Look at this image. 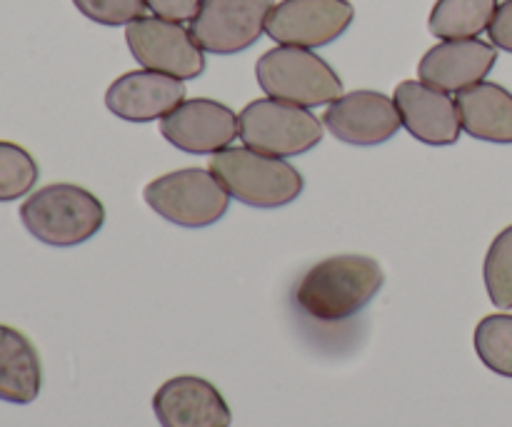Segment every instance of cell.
I'll use <instances>...</instances> for the list:
<instances>
[{
  "mask_svg": "<svg viewBox=\"0 0 512 427\" xmlns=\"http://www.w3.org/2000/svg\"><path fill=\"white\" fill-rule=\"evenodd\" d=\"M385 273L368 255H333L305 270L293 290V300L318 323H345L370 305L383 290Z\"/></svg>",
  "mask_w": 512,
  "mask_h": 427,
  "instance_id": "1",
  "label": "cell"
},
{
  "mask_svg": "<svg viewBox=\"0 0 512 427\" xmlns=\"http://www.w3.org/2000/svg\"><path fill=\"white\" fill-rule=\"evenodd\" d=\"M25 230L50 248H75L100 233L105 208L90 190L73 183H50L20 205Z\"/></svg>",
  "mask_w": 512,
  "mask_h": 427,
  "instance_id": "2",
  "label": "cell"
},
{
  "mask_svg": "<svg viewBox=\"0 0 512 427\" xmlns=\"http://www.w3.org/2000/svg\"><path fill=\"white\" fill-rule=\"evenodd\" d=\"M210 170L218 175L230 198L250 208H285L300 198L305 180L285 158L248 148H225L210 158Z\"/></svg>",
  "mask_w": 512,
  "mask_h": 427,
  "instance_id": "3",
  "label": "cell"
},
{
  "mask_svg": "<svg viewBox=\"0 0 512 427\" xmlns=\"http://www.w3.org/2000/svg\"><path fill=\"white\" fill-rule=\"evenodd\" d=\"M255 78L268 98L318 108L343 95V80L315 50L278 45L260 55Z\"/></svg>",
  "mask_w": 512,
  "mask_h": 427,
  "instance_id": "4",
  "label": "cell"
},
{
  "mask_svg": "<svg viewBox=\"0 0 512 427\" xmlns=\"http://www.w3.org/2000/svg\"><path fill=\"white\" fill-rule=\"evenodd\" d=\"M145 203L153 213L180 228H208L230 208V195L213 170L183 168L145 185Z\"/></svg>",
  "mask_w": 512,
  "mask_h": 427,
  "instance_id": "5",
  "label": "cell"
},
{
  "mask_svg": "<svg viewBox=\"0 0 512 427\" xmlns=\"http://www.w3.org/2000/svg\"><path fill=\"white\" fill-rule=\"evenodd\" d=\"M240 140L258 153L275 158H295L323 140V120L310 108L275 98H260L245 105L238 115Z\"/></svg>",
  "mask_w": 512,
  "mask_h": 427,
  "instance_id": "6",
  "label": "cell"
},
{
  "mask_svg": "<svg viewBox=\"0 0 512 427\" xmlns=\"http://www.w3.org/2000/svg\"><path fill=\"white\" fill-rule=\"evenodd\" d=\"M125 43L145 70L193 80L205 70V50L195 43L190 28L175 20L143 15L125 25Z\"/></svg>",
  "mask_w": 512,
  "mask_h": 427,
  "instance_id": "7",
  "label": "cell"
},
{
  "mask_svg": "<svg viewBox=\"0 0 512 427\" xmlns=\"http://www.w3.org/2000/svg\"><path fill=\"white\" fill-rule=\"evenodd\" d=\"M275 0H203L190 20L195 43L213 55H235L263 38Z\"/></svg>",
  "mask_w": 512,
  "mask_h": 427,
  "instance_id": "8",
  "label": "cell"
},
{
  "mask_svg": "<svg viewBox=\"0 0 512 427\" xmlns=\"http://www.w3.org/2000/svg\"><path fill=\"white\" fill-rule=\"evenodd\" d=\"M353 18L350 0H280L265 33L278 45L315 50L335 43L353 25Z\"/></svg>",
  "mask_w": 512,
  "mask_h": 427,
  "instance_id": "9",
  "label": "cell"
},
{
  "mask_svg": "<svg viewBox=\"0 0 512 427\" xmlns=\"http://www.w3.org/2000/svg\"><path fill=\"white\" fill-rule=\"evenodd\" d=\"M160 133L190 155H215L230 148L240 135V120L225 103L210 98L183 100L160 120Z\"/></svg>",
  "mask_w": 512,
  "mask_h": 427,
  "instance_id": "10",
  "label": "cell"
},
{
  "mask_svg": "<svg viewBox=\"0 0 512 427\" xmlns=\"http://www.w3.org/2000/svg\"><path fill=\"white\" fill-rule=\"evenodd\" d=\"M325 130L338 140L358 148L383 145L403 128L395 100L378 90H353L343 93L325 108Z\"/></svg>",
  "mask_w": 512,
  "mask_h": 427,
  "instance_id": "11",
  "label": "cell"
},
{
  "mask_svg": "<svg viewBox=\"0 0 512 427\" xmlns=\"http://www.w3.org/2000/svg\"><path fill=\"white\" fill-rule=\"evenodd\" d=\"M393 100L403 128L420 143L445 148L458 143L463 135L458 103L450 98V93H443L423 80H403L395 88Z\"/></svg>",
  "mask_w": 512,
  "mask_h": 427,
  "instance_id": "12",
  "label": "cell"
},
{
  "mask_svg": "<svg viewBox=\"0 0 512 427\" xmlns=\"http://www.w3.org/2000/svg\"><path fill=\"white\" fill-rule=\"evenodd\" d=\"M153 413L160 427H230L233 423L223 393L198 375L165 380L153 395Z\"/></svg>",
  "mask_w": 512,
  "mask_h": 427,
  "instance_id": "13",
  "label": "cell"
},
{
  "mask_svg": "<svg viewBox=\"0 0 512 427\" xmlns=\"http://www.w3.org/2000/svg\"><path fill=\"white\" fill-rule=\"evenodd\" d=\"M498 63V48L480 38L440 40L418 63V80L443 90L463 93L483 83Z\"/></svg>",
  "mask_w": 512,
  "mask_h": 427,
  "instance_id": "14",
  "label": "cell"
},
{
  "mask_svg": "<svg viewBox=\"0 0 512 427\" xmlns=\"http://www.w3.org/2000/svg\"><path fill=\"white\" fill-rule=\"evenodd\" d=\"M185 100V80L155 70H130L113 80L105 93V105L128 123L163 120Z\"/></svg>",
  "mask_w": 512,
  "mask_h": 427,
  "instance_id": "15",
  "label": "cell"
},
{
  "mask_svg": "<svg viewBox=\"0 0 512 427\" xmlns=\"http://www.w3.org/2000/svg\"><path fill=\"white\" fill-rule=\"evenodd\" d=\"M463 133L485 143L512 145V93L500 83H483L455 98Z\"/></svg>",
  "mask_w": 512,
  "mask_h": 427,
  "instance_id": "16",
  "label": "cell"
},
{
  "mask_svg": "<svg viewBox=\"0 0 512 427\" xmlns=\"http://www.w3.org/2000/svg\"><path fill=\"white\" fill-rule=\"evenodd\" d=\"M43 388V365L28 335L0 325V400L30 405Z\"/></svg>",
  "mask_w": 512,
  "mask_h": 427,
  "instance_id": "17",
  "label": "cell"
},
{
  "mask_svg": "<svg viewBox=\"0 0 512 427\" xmlns=\"http://www.w3.org/2000/svg\"><path fill=\"white\" fill-rule=\"evenodd\" d=\"M500 0H438L430 10L428 28L438 40L480 38L490 28Z\"/></svg>",
  "mask_w": 512,
  "mask_h": 427,
  "instance_id": "18",
  "label": "cell"
},
{
  "mask_svg": "<svg viewBox=\"0 0 512 427\" xmlns=\"http://www.w3.org/2000/svg\"><path fill=\"white\" fill-rule=\"evenodd\" d=\"M475 353L493 373L512 378V315H488L475 328Z\"/></svg>",
  "mask_w": 512,
  "mask_h": 427,
  "instance_id": "19",
  "label": "cell"
},
{
  "mask_svg": "<svg viewBox=\"0 0 512 427\" xmlns=\"http://www.w3.org/2000/svg\"><path fill=\"white\" fill-rule=\"evenodd\" d=\"M40 168L33 155L18 143L0 140V203H13L38 183Z\"/></svg>",
  "mask_w": 512,
  "mask_h": 427,
  "instance_id": "20",
  "label": "cell"
},
{
  "mask_svg": "<svg viewBox=\"0 0 512 427\" xmlns=\"http://www.w3.org/2000/svg\"><path fill=\"white\" fill-rule=\"evenodd\" d=\"M485 290L498 308H512V225L503 230L490 245L483 265Z\"/></svg>",
  "mask_w": 512,
  "mask_h": 427,
  "instance_id": "21",
  "label": "cell"
},
{
  "mask_svg": "<svg viewBox=\"0 0 512 427\" xmlns=\"http://www.w3.org/2000/svg\"><path fill=\"white\" fill-rule=\"evenodd\" d=\"M75 8L88 20L108 28L130 25L133 20L143 18L148 5L145 0H73Z\"/></svg>",
  "mask_w": 512,
  "mask_h": 427,
  "instance_id": "22",
  "label": "cell"
},
{
  "mask_svg": "<svg viewBox=\"0 0 512 427\" xmlns=\"http://www.w3.org/2000/svg\"><path fill=\"white\" fill-rule=\"evenodd\" d=\"M203 0H145L148 10L158 18L175 20V23H190L193 15L198 13Z\"/></svg>",
  "mask_w": 512,
  "mask_h": 427,
  "instance_id": "23",
  "label": "cell"
},
{
  "mask_svg": "<svg viewBox=\"0 0 512 427\" xmlns=\"http://www.w3.org/2000/svg\"><path fill=\"white\" fill-rule=\"evenodd\" d=\"M490 43L498 50L512 53V0H503L493 15V23L488 28Z\"/></svg>",
  "mask_w": 512,
  "mask_h": 427,
  "instance_id": "24",
  "label": "cell"
}]
</instances>
